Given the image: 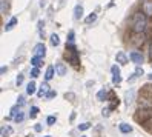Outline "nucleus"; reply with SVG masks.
I'll return each mask as SVG.
<instances>
[{"mask_svg":"<svg viewBox=\"0 0 152 137\" xmlns=\"http://www.w3.org/2000/svg\"><path fill=\"white\" fill-rule=\"evenodd\" d=\"M41 60H43L41 57H39V56H34L32 59H31V65H32L34 68H39L40 65H41Z\"/></svg>","mask_w":152,"mask_h":137,"instance_id":"2eb2a0df","label":"nucleus"},{"mask_svg":"<svg viewBox=\"0 0 152 137\" xmlns=\"http://www.w3.org/2000/svg\"><path fill=\"white\" fill-rule=\"evenodd\" d=\"M49 85L48 83H41V86H40V89H39V93H37V96L39 97H46V94L49 93Z\"/></svg>","mask_w":152,"mask_h":137,"instance_id":"9d476101","label":"nucleus"},{"mask_svg":"<svg viewBox=\"0 0 152 137\" xmlns=\"http://www.w3.org/2000/svg\"><path fill=\"white\" fill-rule=\"evenodd\" d=\"M147 79H149V80H152V73H151L149 75H147Z\"/></svg>","mask_w":152,"mask_h":137,"instance_id":"37998d69","label":"nucleus"},{"mask_svg":"<svg viewBox=\"0 0 152 137\" xmlns=\"http://www.w3.org/2000/svg\"><path fill=\"white\" fill-rule=\"evenodd\" d=\"M141 75H144L143 68H141V66H137V69H135V77H141Z\"/></svg>","mask_w":152,"mask_h":137,"instance_id":"cd10ccee","label":"nucleus"},{"mask_svg":"<svg viewBox=\"0 0 152 137\" xmlns=\"http://www.w3.org/2000/svg\"><path fill=\"white\" fill-rule=\"evenodd\" d=\"M109 113H111V108H103V111H101V116H103V117H108Z\"/></svg>","mask_w":152,"mask_h":137,"instance_id":"e433bc0d","label":"nucleus"},{"mask_svg":"<svg viewBox=\"0 0 152 137\" xmlns=\"http://www.w3.org/2000/svg\"><path fill=\"white\" fill-rule=\"evenodd\" d=\"M55 73L59 75H64V74H66V66H64V63H62V62L55 63Z\"/></svg>","mask_w":152,"mask_h":137,"instance_id":"9b49d317","label":"nucleus"},{"mask_svg":"<svg viewBox=\"0 0 152 137\" xmlns=\"http://www.w3.org/2000/svg\"><path fill=\"white\" fill-rule=\"evenodd\" d=\"M129 59H131L137 66H140V65L143 63V56H141V52H138V51H132L131 54H129Z\"/></svg>","mask_w":152,"mask_h":137,"instance_id":"0eeeda50","label":"nucleus"},{"mask_svg":"<svg viewBox=\"0 0 152 137\" xmlns=\"http://www.w3.org/2000/svg\"><path fill=\"white\" fill-rule=\"evenodd\" d=\"M82 17H83V6L77 5V6H75V9H74V19H75V20H78V19H82Z\"/></svg>","mask_w":152,"mask_h":137,"instance_id":"f8f14e48","label":"nucleus"},{"mask_svg":"<svg viewBox=\"0 0 152 137\" xmlns=\"http://www.w3.org/2000/svg\"><path fill=\"white\" fill-rule=\"evenodd\" d=\"M132 100H134V91H128L126 93V105H131L132 103Z\"/></svg>","mask_w":152,"mask_h":137,"instance_id":"4be33fe9","label":"nucleus"},{"mask_svg":"<svg viewBox=\"0 0 152 137\" xmlns=\"http://www.w3.org/2000/svg\"><path fill=\"white\" fill-rule=\"evenodd\" d=\"M140 96L141 97H147V99H152V86L149 85H144L141 91H140Z\"/></svg>","mask_w":152,"mask_h":137,"instance_id":"1a4fd4ad","label":"nucleus"},{"mask_svg":"<svg viewBox=\"0 0 152 137\" xmlns=\"http://www.w3.org/2000/svg\"><path fill=\"white\" fill-rule=\"evenodd\" d=\"M112 83H114V85L121 83V77H120V75H112Z\"/></svg>","mask_w":152,"mask_h":137,"instance_id":"473e14b6","label":"nucleus"},{"mask_svg":"<svg viewBox=\"0 0 152 137\" xmlns=\"http://www.w3.org/2000/svg\"><path fill=\"white\" fill-rule=\"evenodd\" d=\"M111 71H112V75H120V68L117 66V65H114L111 68Z\"/></svg>","mask_w":152,"mask_h":137,"instance_id":"7c9ffc66","label":"nucleus"},{"mask_svg":"<svg viewBox=\"0 0 152 137\" xmlns=\"http://www.w3.org/2000/svg\"><path fill=\"white\" fill-rule=\"evenodd\" d=\"M149 57H151V60H152V45H151V48H149Z\"/></svg>","mask_w":152,"mask_h":137,"instance_id":"79ce46f5","label":"nucleus"},{"mask_svg":"<svg viewBox=\"0 0 152 137\" xmlns=\"http://www.w3.org/2000/svg\"><path fill=\"white\" fill-rule=\"evenodd\" d=\"M55 122H57V117H55V116H49L48 119H46V123H48V125H54Z\"/></svg>","mask_w":152,"mask_h":137,"instance_id":"c756f323","label":"nucleus"},{"mask_svg":"<svg viewBox=\"0 0 152 137\" xmlns=\"http://www.w3.org/2000/svg\"><path fill=\"white\" fill-rule=\"evenodd\" d=\"M120 131L121 132H124V134H129V132H132V126L131 125H128V123H120Z\"/></svg>","mask_w":152,"mask_h":137,"instance_id":"4468645a","label":"nucleus"},{"mask_svg":"<svg viewBox=\"0 0 152 137\" xmlns=\"http://www.w3.org/2000/svg\"><path fill=\"white\" fill-rule=\"evenodd\" d=\"M106 99V89H100L97 93V100H100V102H103Z\"/></svg>","mask_w":152,"mask_h":137,"instance_id":"b1692460","label":"nucleus"},{"mask_svg":"<svg viewBox=\"0 0 152 137\" xmlns=\"http://www.w3.org/2000/svg\"><path fill=\"white\" fill-rule=\"evenodd\" d=\"M46 137H51V136H46Z\"/></svg>","mask_w":152,"mask_h":137,"instance_id":"a18cd8bd","label":"nucleus"},{"mask_svg":"<svg viewBox=\"0 0 152 137\" xmlns=\"http://www.w3.org/2000/svg\"><path fill=\"white\" fill-rule=\"evenodd\" d=\"M91 128V123H82V125H78V129H82V131H86V129H89Z\"/></svg>","mask_w":152,"mask_h":137,"instance_id":"2f4dec72","label":"nucleus"},{"mask_svg":"<svg viewBox=\"0 0 152 137\" xmlns=\"http://www.w3.org/2000/svg\"><path fill=\"white\" fill-rule=\"evenodd\" d=\"M39 75H40L39 68H32V69H31V77H32V79H36V77H39Z\"/></svg>","mask_w":152,"mask_h":137,"instance_id":"bb28decb","label":"nucleus"},{"mask_svg":"<svg viewBox=\"0 0 152 137\" xmlns=\"http://www.w3.org/2000/svg\"><path fill=\"white\" fill-rule=\"evenodd\" d=\"M141 11L146 14V17H152V0H143Z\"/></svg>","mask_w":152,"mask_h":137,"instance_id":"423d86ee","label":"nucleus"},{"mask_svg":"<svg viewBox=\"0 0 152 137\" xmlns=\"http://www.w3.org/2000/svg\"><path fill=\"white\" fill-rule=\"evenodd\" d=\"M23 102H25L23 96H20V97H18V102H17V103H18V105H23Z\"/></svg>","mask_w":152,"mask_h":137,"instance_id":"58836bf2","label":"nucleus"},{"mask_svg":"<svg viewBox=\"0 0 152 137\" xmlns=\"http://www.w3.org/2000/svg\"><path fill=\"white\" fill-rule=\"evenodd\" d=\"M13 134V128L11 126H3L2 128V137H9Z\"/></svg>","mask_w":152,"mask_h":137,"instance_id":"6ab92c4d","label":"nucleus"},{"mask_svg":"<svg viewBox=\"0 0 152 137\" xmlns=\"http://www.w3.org/2000/svg\"><path fill=\"white\" fill-rule=\"evenodd\" d=\"M37 113H39V108H37V106H32L31 111H29V117H31V119H36V117H37Z\"/></svg>","mask_w":152,"mask_h":137,"instance_id":"a878e982","label":"nucleus"},{"mask_svg":"<svg viewBox=\"0 0 152 137\" xmlns=\"http://www.w3.org/2000/svg\"><path fill=\"white\" fill-rule=\"evenodd\" d=\"M64 59H68V62H71L72 65H75V66L80 63V60H78V51H77V48L74 46V43H66Z\"/></svg>","mask_w":152,"mask_h":137,"instance_id":"f03ea898","label":"nucleus"},{"mask_svg":"<svg viewBox=\"0 0 152 137\" xmlns=\"http://www.w3.org/2000/svg\"><path fill=\"white\" fill-rule=\"evenodd\" d=\"M34 93H36V83H34V82H29V83H28V86H26V94L32 96Z\"/></svg>","mask_w":152,"mask_h":137,"instance_id":"f3484780","label":"nucleus"},{"mask_svg":"<svg viewBox=\"0 0 152 137\" xmlns=\"http://www.w3.org/2000/svg\"><path fill=\"white\" fill-rule=\"evenodd\" d=\"M16 83H17V85H22V83H23V75H22V74H18V75H17Z\"/></svg>","mask_w":152,"mask_h":137,"instance_id":"4c0bfd02","label":"nucleus"},{"mask_svg":"<svg viewBox=\"0 0 152 137\" xmlns=\"http://www.w3.org/2000/svg\"><path fill=\"white\" fill-rule=\"evenodd\" d=\"M34 129H36L37 132H40V131H41V125H36V126H34Z\"/></svg>","mask_w":152,"mask_h":137,"instance_id":"ea45409f","label":"nucleus"},{"mask_svg":"<svg viewBox=\"0 0 152 137\" xmlns=\"http://www.w3.org/2000/svg\"><path fill=\"white\" fill-rule=\"evenodd\" d=\"M138 106H140V109H152V99H147V97H141V96H140V99H138Z\"/></svg>","mask_w":152,"mask_h":137,"instance_id":"39448f33","label":"nucleus"},{"mask_svg":"<svg viewBox=\"0 0 152 137\" xmlns=\"http://www.w3.org/2000/svg\"><path fill=\"white\" fill-rule=\"evenodd\" d=\"M57 96V91H54V89H51V91H49V93L46 94V99H54Z\"/></svg>","mask_w":152,"mask_h":137,"instance_id":"f704fd0d","label":"nucleus"},{"mask_svg":"<svg viewBox=\"0 0 152 137\" xmlns=\"http://www.w3.org/2000/svg\"><path fill=\"white\" fill-rule=\"evenodd\" d=\"M95 20H97V14H94V13L91 14V16L86 17V23H88V25H89V23H94Z\"/></svg>","mask_w":152,"mask_h":137,"instance_id":"393cba45","label":"nucleus"},{"mask_svg":"<svg viewBox=\"0 0 152 137\" xmlns=\"http://www.w3.org/2000/svg\"><path fill=\"white\" fill-rule=\"evenodd\" d=\"M2 2V8H0V11H2V14L6 13V9H8V3H6V0H0Z\"/></svg>","mask_w":152,"mask_h":137,"instance_id":"c85d7f7f","label":"nucleus"},{"mask_svg":"<svg viewBox=\"0 0 152 137\" xmlns=\"http://www.w3.org/2000/svg\"><path fill=\"white\" fill-rule=\"evenodd\" d=\"M16 23H17V19L13 17V19H11V20L8 22V23L5 25V31H11V29L14 28V25H16Z\"/></svg>","mask_w":152,"mask_h":137,"instance_id":"a211bd4d","label":"nucleus"},{"mask_svg":"<svg viewBox=\"0 0 152 137\" xmlns=\"http://www.w3.org/2000/svg\"><path fill=\"white\" fill-rule=\"evenodd\" d=\"M74 42V31H69V34H68V43H72Z\"/></svg>","mask_w":152,"mask_h":137,"instance_id":"c9c22d12","label":"nucleus"},{"mask_svg":"<svg viewBox=\"0 0 152 137\" xmlns=\"http://www.w3.org/2000/svg\"><path fill=\"white\" fill-rule=\"evenodd\" d=\"M143 128L146 129V131H149V132H152V117H149L146 122L143 123Z\"/></svg>","mask_w":152,"mask_h":137,"instance_id":"412c9836","label":"nucleus"},{"mask_svg":"<svg viewBox=\"0 0 152 137\" xmlns=\"http://www.w3.org/2000/svg\"><path fill=\"white\" fill-rule=\"evenodd\" d=\"M13 119H14V120H16V122H17V123H20V122H23V119H25V114H23V113H22V111H18V113L16 114V116H14V117H13Z\"/></svg>","mask_w":152,"mask_h":137,"instance_id":"5701e85b","label":"nucleus"},{"mask_svg":"<svg viewBox=\"0 0 152 137\" xmlns=\"http://www.w3.org/2000/svg\"><path fill=\"white\" fill-rule=\"evenodd\" d=\"M6 71H8V68H6V66H2V74H5Z\"/></svg>","mask_w":152,"mask_h":137,"instance_id":"a19ab883","label":"nucleus"},{"mask_svg":"<svg viewBox=\"0 0 152 137\" xmlns=\"http://www.w3.org/2000/svg\"><path fill=\"white\" fill-rule=\"evenodd\" d=\"M54 73H55V68L54 66H48L46 73H45V79H46V80H51V79L54 77Z\"/></svg>","mask_w":152,"mask_h":137,"instance_id":"ddd939ff","label":"nucleus"},{"mask_svg":"<svg viewBox=\"0 0 152 137\" xmlns=\"http://www.w3.org/2000/svg\"><path fill=\"white\" fill-rule=\"evenodd\" d=\"M147 26V17L143 13H135L132 17V32H144Z\"/></svg>","mask_w":152,"mask_h":137,"instance_id":"f257e3e1","label":"nucleus"},{"mask_svg":"<svg viewBox=\"0 0 152 137\" xmlns=\"http://www.w3.org/2000/svg\"><path fill=\"white\" fill-rule=\"evenodd\" d=\"M117 62L121 63V65H124V63L128 62V57H126V54H124V52H117Z\"/></svg>","mask_w":152,"mask_h":137,"instance_id":"dca6fc26","label":"nucleus"},{"mask_svg":"<svg viewBox=\"0 0 152 137\" xmlns=\"http://www.w3.org/2000/svg\"><path fill=\"white\" fill-rule=\"evenodd\" d=\"M82 137H88V136H82Z\"/></svg>","mask_w":152,"mask_h":137,"instance_id":"c03bdc74","label":"nucleus"},{"mask_svg":"<svg viewBox=\"0 0 152 137\" xmlns=\"http://www.w3.org/2000/svg\"><path fill=\"white\" fill-rule=\"evenodd\" d=\"M149 113H151V109H138L137 114H135V120L144 123V122L149 119V117H146V116H149Z\"/></svg>","mask_w":152,"mask_h":137,"instance_id":"20e7f679","label":"nucleus"},{"mask_svg":"<svg viewBox=\"0 0 152 137\" xmlns=\"http://www.w3.org/2000/svg\"><path fill=\"white\" fill-rule=\"evenodd\" d=\"M131 43L134 46H141L144 43V32H134L131 37Z\"/></svg>","mask_w":152,"mask_h":137,"instance_id":"7ed1b4c3","label":"nucleus"},{"mask_svg":"<svg viewBox=\"0 0 152 137\" xmlns=\"http://www.w3.org/2000/svg\"><path fill=\"white\" fill-rule=\"evenodd\" d=\"M49 42H51L52 46H59V45H60V39H59V36H57V34H52L51 39H49Z\"/></svg>","mask_w":152,"mask_h":137,"instance_id":"aec40b11","label":"nucleus"},{"mask_svg":"<svg viewBox=\"0 0 152 137\" xmlns=\"http://www.w3.org/2000/svg\"><path fill=\"white\" fill-rule=\"evenodd\" d=\"M64 99H66V100H74V99H75V94L74 93H66V94H64Z\"/></svg>","mask_w":152,"mask_h":137,"instance_id":"72a5a7b5","label":"nucleus"},{"mask_svg":"<svg viewBox=\"0 0 152 137\" xmlns=\"http://www.w3.org/2000/svg\"><path fill=\"white\" fill-rule=\"evenodd\" d=\"M34 54L43 59V57L46 56V46H45L43 43H37L36 46H34Z\"/></svg>","mask_w":152,"mask_h":137,"instance_id":"6e6552de","label":"nucleus"}]
</instances>
